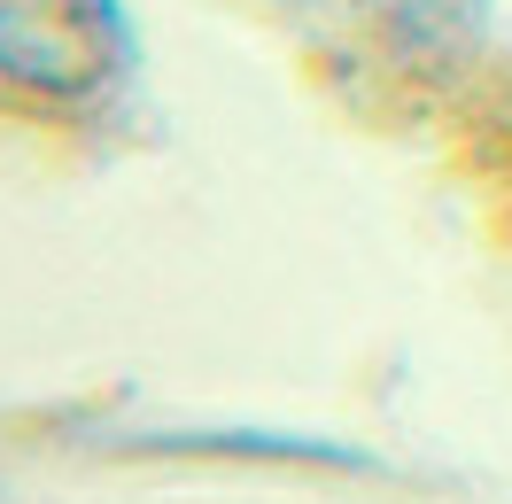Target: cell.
Wrapping results in <instances>:
<instances>
[{"instance_id": "6da1fadb", "label": "cell", "mask_w": 512, "mask_h": 504, "mask_svg": "<svg viewBox=\"0 0 512 504\" xmlns=\"http://www.w3.org/2000/svg\"><path fill=\"white\" fill-rule=\"evenodd\" d=\"M132 63L117 0H0V78L39 101H101Z\"/></svg>"}]
</instances>
